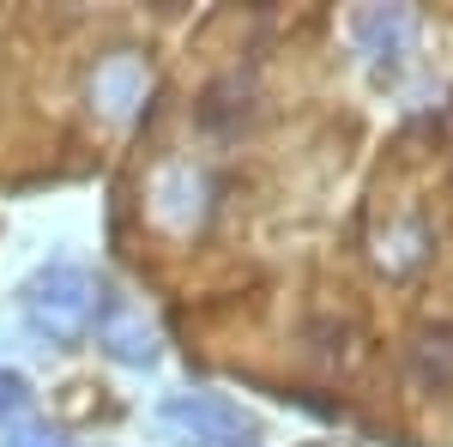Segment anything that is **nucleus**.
Wrapping results in <instances>:
<instances>
[{
	"label": "nucleus",
	"instance_id": "5",
	"mask_svg": "<svg viewBox=\"0 0 453 447\" xmlns=\"http://www.w3.org/2000/svg\"><path fill=\"white\" fill-rule=\"evenodd\" d=\"M200 121L218 127V134L236 127V121H248V85H242V79H218L206 97H200Z\"/></svg>",
	"mask_w": 453,
	"mask_h": 447
},
{
	"label": "nucleus",
	"instance_id": "4",
	"mask_svg": "<svg viewBox=\"0 0 453 447\" xmlns=\"http://www.w3.org/2000/svg\"><path fill=\"white\" fill-rule=\"evenodd\" d=\"M411 375L423 387H453V327H423L411 339Z\"/></svg>",
	"mask_w": 453,
	"mask_h": 447
},
{
	"label": "nucleus",
	"instance_id": "7",
	"mask_svg": "<svg viewBox=\"0 0 453 447\" xmlns=\"http://www.w3.org/2000/svg\"><path fill=\"white\" fill-rule=\"evenodd\" d=\"M6 447H67V435L49 429V423H19V429L6 435Z\"/></svg>",
	"mask_w": 453,
	"mask_h": 447
},
{
	"label": "nucleus",
	"instance_id": "1",
	"mask_svg": "<svg viewBox=\"0 0 453 447\" xmlns=\"http://www.w3.org/2000/svg\"><path fill=\"white\" fill-rule=\"evenodd\" d=\"M91 278L79 273V266H49V273H36L25 284V320H31L36 339L49 344H73L85 327H91Z\"/></svg>",
	"mask_w": 453,
	"mask_h": 447
},
{
	"label": "nucleus",
	"instance_id": "2",
	"mask_svg": "<svg viewBox=\"0 0 453 447\" xmlns=\"http://www.w3.org/2000/svg\"><path fill=\"white\" fill-rule=\"evenodd\" d=\"M164 423L200 447H260V423L242 405L218 399V393H175V399H164Z\"/></svg>",
	"mask_w": 453,
	"mask_h": 447
},
{
	"label": "nucleus",
	"instance_id": "3",
	"mask_svg": "<svg viewBox=\"0 0 453 447\" xmlns=\"http://www.w3.org/2000/svg\"><path fill=\"white\" fill-rule=\"evenodd\" d=\"M357 42L375 61H399V49L411 42V12L405 6H363L357 12Z\"/></svg>",
	"mask_w": 453,
	"mask_h": 447
},
{
	"label": "nucleus",
	"instance_id": "6",
	"mask_svg": "<svg viewBox=\"0 0 453 447\" xmlns=\"http://www.w3.org/2000/svg\"><path fill=\"white\" fill-rule=\"evenodd\" d=\"M31 405V387L25 375H12V369H0V423H12V417Z\"/></svg>",
	"mask_w": 453,
	"mask_h": 447
}]
</instances>
